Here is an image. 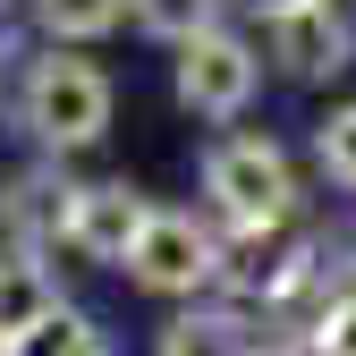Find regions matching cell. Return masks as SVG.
I'll use <instances>...</instances> for the list:
<instances>
[{"instance_id": "cell-1", "label": "cell", "mask_w": 356, "mask_h": 356, "mask_svg": "<svg viewBox=\"0 0 356 356\" xmlns=\"http://www.w3.org/2000/svg\"><path fill=\"white\" fill-rule=\"evenodd\" d=\"M26 127L42 145H60V153L94 145L111 127V76L94 60H60V51L34 60V76H26Z\"/></svg>"}, {"instance_id": "cell-2", "label": "cell", "mask_w": 356, "mask_h": 356, "mask_svg": "<svg viewBox=\"0 0 356 356\" xmlns=\"http://www.w3.org/2000/svg\"><path fill=\"white\" fill-rule=\"evenodd\" d=\"M204 187H212V204L229 212L238 229H263V220H289L297 178H289L280 145H263V136H229V145L204 161Z\"/></svg>"}, {"instance_id": "cell-3", "label": "cell", "mask_w": 356, "mask_h": 356, "mask_svg": "<svg viewBox=\"0 0 356 356\" xmlns=\"http://www.w3.org/2000/svg\"><path fill=\"white\" fill-rule=\"evenodd\" d=\"M254 76H263V60L238 34H220V26H195L187 42H178V102H187L195 119H238L254 102Z\"/></svg>"}, {"instance_id": "cell-4", "label": "cell", "mask_w": 356, "mask_h": 356, "mask_svg": "<svg viewBox=\"0 0 356 356\" xmlns=\"http://www.w3.org/2000/svg\"><path fill=\"white\" fill-rule=\"evenodd\" d=\"M263 51H272L289 76H339L356 60V26L331 9V0H297V9L263 17Z\"/></svg>"}, {"instance_id": "cell-5", "label": "cell", "mask_w": 356, "mask_h": 356, "mask_svg": "<svg viewBox=\"0 0 356 356\" xmlns=\"http://www.w3.org/2000/svg\"><path fill=\"white\" fill-rule=\"evenodd\" d=\"M127 272H136L145 289H170V297H187V289L220 280V246L195 229L187 212H153V220H145V238H136V254H127Z\"/></svg>"}, {"instance_id": "cell-6", "label": "cell", "mask_w": 356, "mask_h": 356, "mask_svg": "<svg viewBox=\"0 0 356 356\" xmlns=\"http://www.w3.org/2000/svg\"><path fill=\"white\" fill-rule=\"evenodd\" d=\"M153 204L127 187V178H111V187H68V246L94 254V263H127L145 238Z\"/></svg>"}, {"instance_id": "cell-7", "label": "cell", "mask_w": 356, "mask_h": 356, "mask_svg": "<svg viewBox=\"0 0 356 356\" xmlns=\"http://www.w3.org/2000/svg\"><path fill=\"white\" fill-rule=\"evenodd\" d=\"M42 314H60V289H51V272H42V263H26V254H9L0 263V339H26Z\"/></svg>"}, {"instance_id": "cell-8", "label": "cell", "mask_w": 356, "mask_h": 356, "mask_svg": "<svg viewBox=\"0 0 356 356\" xmlns=\"http://www.w3.org/2000/svg\"><path fill=\"white\" fill-rule=\"evenodd\" d=\"M34 17H42L51 42H94L127 17V0H34Z\"/></svg>"}, {"instance_id": "cell-9", "label": "cell", "mask_w": 356, "mask_h": 356, "mask_svg": "<svg viewBox=\"0 0 356 356\" xmlns=\"http://www.w3.org/2000/svg\"><path fill=\"white\" fill-rule=\"evenodd\" d=\"M17 356H102V339H94V323H85V314H68V305H60V314H42V323L17 339Z\"/></svg>"}, {"instance_id": "cell-10", "label": "cell", "mask_w": 356, "mask_h": 356, "mask_svg": "<svg viewBox=\"0 0 356 356\" xmlns=\"http://www.w3.org/2000/svg\"><path fill=\"white\" fill-rule=\"evenodd\" d=\"M170 356H254V348L238 339V314H204L170 331Z\"/></svg>"}, {"instance_id": "cell-11", "label": "cell", "mask_w": 356, "mask_h": 356, "mask_svg": "<svg viewBox=\"0 0 356 356\" xmlns=\"http://www.w3.org/2000/svg\"><path fill=\"white\" fill-rule=\"evenodd\" d=\"M314 356H356V289H339L314 314Z\"/></svg>"}, {"instance_id": "cell-12", "label": "cell", "mask_w": 356, "mask_h": 356, "mask_svg": "<svg viewBox=\"0 0 356 356\" xmlns=\"http://www.w3.org/2000/svg\"><path fill=\"white\" fill-rule=\"evenodd\" d=\"M323 170L339 178V187H356V102L323 119Z\"/></svg>"}, {"instance_id": "cell-13", "label": "cell", "mask_w": 356, "mask_h": 356, "mask_svg": "<svg viewBox=\"0 0 356 356\" xmlns=\"http://www.w3.org/2000/svg\"><path fill=\"white\" fill-rule=\"evenodd\" d=\"M127 9H136L153 34H178V42H187V34L204 26V0H127Z\"/></svg>"}, {"instance_id": "cell-14", "label": "cell", "mask_w": 356, "mask_h": 356, "mask_svg": "<svg viewBox=\"0 0 356 356\" xmlns=\"http://www.w3.org/2000/svg\"><path fill=\"white\" fill-rule=\"evenodd\" d=\"M246 9H263V17H280V9H297V0H246Z\"/></svg>"}, {"instance_id": "cell-15", "label": "cell", "mask_w": 356, "mask_h": 356, "mask_svg": "<svg viewBox=\"0 0 356 356\" xmlns=\"http://www.w3.org/2000/svg\"><path fill=\"white\" fill-rule=\"evenodd\" d=\"M0 356H17V348H9V339H0Z\"/></svg>"}, {"instance_id": "cell-16", "label": "cell", "mask_w": 356, "mask_h": 356, "mask_svg": "<svg viewBox=\"0 0 356 356\" xmlns=\"http://www.w3.org/2000/svg\"><path fill=\"white\" fill-rule=\"evenodd\" d=\"M0 9H9V0H0Z\"/></svg>"}]
</instances>
